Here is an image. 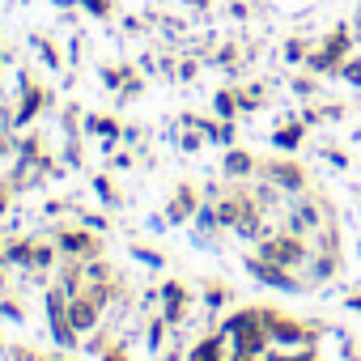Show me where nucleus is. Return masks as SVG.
Wrapping results in <instances>:
<instances>
[{
    "mask_svg": "<svg viewBox=\"0 0 361 361\" xmlns=\"http://www.w3.org/2000/svg\"><path fill=\"white\" fill-rule=\"evenodd\" d=\"M196 361H217V344H200L196 348Z\"/></svg>",
    "mask_w": 361,
    "mask_h": 361,
    "instance_id": "20e7f679",
    "label": "nucleus"
},
{
    "mask_svg": "<svg viewBox=\"0 0 361 361\" xmlns=\"http://www.w3.org/2000/svg\"><path fill=\"white\" fill-rule=\"evenodd\" d=\"M251 272H255V276H264V281H272V285H289L281 272H272V268H264V264H251Z\"/></svg>",
    "mask_w": 361,
    "mask_h": 361,
    "instance_id": "f03ea898",
    "label": "nucleus"
},
{
    "mask_svg": "<svg viewBox=\"0 0 361 361\" xmlns=\"http://www.w3.org/2000/svg\"><path fill=\"white\" fill-rule=\"evenodd\" d=\"M268 255H276V259L285 264V255L293 259V255H298V247H293V243H272V247H268Z\"/></svg>",
    "mask_w": 361,
    "mask_h": 361,
    "instance_id": "f257e3e1",
    "label": "nucleus"
},
{
    "mask_svg": "<svg viewBox=\"0 0 361 361\" xmlns=\"http://www.w3.org/2000/svg\"><path fill=\"white\" fill-rule=\"evenodd\" d=\"M90 319H94L90 306H77V310H73V327H90Z\"/></svg>",
    "mask_w": 361,
    "mask_h": 361,
    "instance_id": "7ed1b4c3",
    "label": "nucleus"
}]
</instances>
